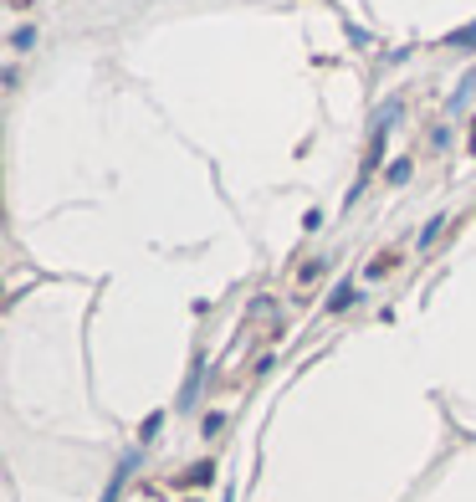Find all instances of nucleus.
Listing matches in <instances>:
<instances>
[{
	"label": "nucleus",
	"mask_w": 476,
	"mask_h": 502,
	"mask_svg": "<svg viewBox=\"0 0 476 502\" xmlns=\"http://www.w3.org/2000/svg\"><path fill=\"white\" fill-rule=\"evenodd\" d=\"M348 303H354V287H338V293L328 297V313H344Z\"/></svg>",
	"instance_id": "obj_1"
}]
</instances>
